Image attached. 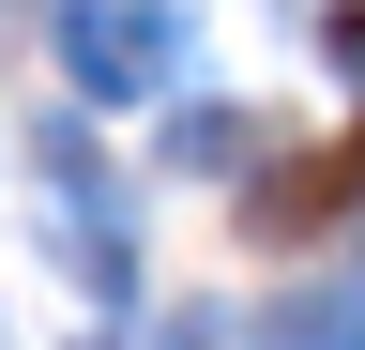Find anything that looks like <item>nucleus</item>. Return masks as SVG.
<instances>
[{
  "mask_svg": "<svg viewBox=\"0 0 365 350\" xmlns=\"http://www.w3.org/2000/svg\"><path fill=\"white\" fill-rule=\"evenodd\" d=\"M350 198H365V122H350L335 153H304V168H274V183H259V229L289 244V229H319V213H350Z\"/></svg>",
  "mask_w": 365,
  "mask_h": 350,
  "instance_id": "f257e3e1",
  "label": "nucleus"
}]
</instances>
